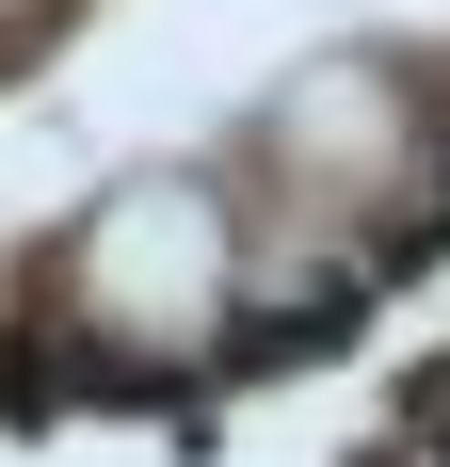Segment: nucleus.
Returning <instances> with one entry per match:
<instances>
[{"mask_svg": "<svg viewBox=\"0 0 450 467\" xmlns=\"http://www.w3.org/2000/svg\"><path fill=\"white\" fill-rule=\"evenodd\" d=\"M210 275H225V226H210V193H129L113 226H97V290L129 306V323H161V306H210Z\"/></svg>", "mask_w": 450, "mask_h": 467, "instance_id": "1", "label": "nucleus"}]
</instances>
